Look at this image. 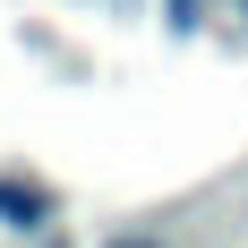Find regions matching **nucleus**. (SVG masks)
<instances>
[{"label": "nucleus", "instance_id": "nucleus-3", "mask_svg": "<svg viewBox=\"0 0 248 248\" xmlns=\"http://www.w3.org/2000/svg\"><path fill=\"white\" fill-rule=\"evenodd\" d=\"M111 248H163V240H111Z\"/></svg>", "mask_w": 248, "mask_h": 248}, {"label": "nucleus", "instance_id": "nucleus-4", "mask_svg": "<svg viewBox=\"0 0 248 248\" xmlns=\"http://www.w3.org/2000/svg\"><path fill=\"white\" fill-rule=\"evenodd\" d=\"M240 9H248V0H240Z\"/></svg>", "mask_w": 248, "mask_h": 248}, {"label": "nucleus", "instance_id": "nucleus-1", "mask_svg": "<svg viewBox=\"0 0 248 248\" xmlns=\"http://www.w3.org/2000/svg\"><path fill=\"white\" fill-rule=\"evenodd\" d=\"M51 197L34 188V180H0V223H17V231H43Z\"/></svg>", "mask_w": 248, "mask_h": 248}, {"label": "nucleus", "instance_id": "nucleus-2", "mask_svg": "<svg viewBox=\"0 0 248 248\" xmlns=\"http://www.w3.org/2000/svg\"><path fill=\"white\" fill-rule=\"evenodd\" d=\"M197 9H205V0H163V17H171V34H197Z\"/></svg>", "mask_w": 248, "mask_h": 248}]
</instances>
